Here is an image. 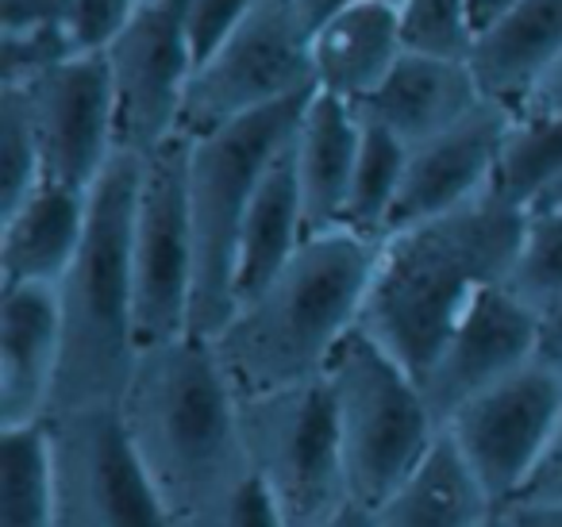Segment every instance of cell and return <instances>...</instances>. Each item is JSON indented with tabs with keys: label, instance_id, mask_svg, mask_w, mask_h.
Segmentation results:
<instances>
[{
	"label": "cell",
	"instance_id": "cell-12",
	"mask_svg": "<svg viewBox=\"0 0 562 527\" xmlns=\"http://www.w3.org/2000/svg\"><path fill=\"white\" fill-rule=\"evenodd\" d=\"M116 97V135L127 155H155L181 135L196 58L186 32V0H139L104 51Z\"/></svg>",
	"mask_w": 562,
	"mask_h": 527
},
{
	"label": "cell",
	"instance_id": "cell-4",
	"mask_svg": "<svg viewBox=\"0 0 562 527\" xmlns=\"http://www.w3.org/2000/svg\"><path fill=\"white\" fill-rule=\"evenodd\" d=\"M143 158L120 150L89 193V227L78 258L58 281L63 370L50 412L116 404L139 362L132 278V216ZM47 412V416H50Z\"/></svg>",
	"mask_w": 562,
	"mask_h": 527
},
{
	"label": "cell",
	"instance_id": "cell-6",
	"mask_svg": "<svg viewBox=\"0 0 562 527\" xmlns=\"http://www.w3.org/2000/svg\"><path fill=\"white\" fill-rule=\"evenodd\" d=\"M324 385L331 396L351 496L374 508L420 462L443 427L424 396L420 378L362 327L339 343Z\"/></svg>",
	"mask_w": 562,
	"mask_h": 527
},
{
	"label": "cell",
	"instance_id": "cell-16",
	"mask_svg": "<svg viewBox=\"0 0 562 527\" xmlns=\"http://www.w3.org/2000/svg\"><path fill=\"white\" fill-rule=\"evenodd\" d=\"M63 370V309L55 285H0V427L40 424Z\"/></svg>",
	"mask_w": 562,
	"mask_h": 527
},
{
	"label": "cell",
	"instance_id": "cell-23",
	"mask_svg": "<svg viewBox=\"0 0 562 527\" xmlns=\"http://www.w3.org/2000/svg\"><path fill=\"white\" fill-rule=\"evenodd\" d=\"M305 243V201H301L297 170H293V150L285 143L281 155L270 162V170H266L262 186H258L255 201H250L247 220H243L239 250H235V304L255 293V289H262Z\"/></svg>",
	"mask_w": 562,
	"mask_h": 527
},
{
	"label": "cell",
	"instance_id": "cell-21",
	"mask_svg": "<svg viewBox=\"0 0 562 527\" xmlns=\"http://www.w3.org/2000/svg\"><path fill=\"white\" fill-rule=\"evenodd\" d=\"M485 101L520 109L562 63V0H520L474 35L467 55Z\"/></svg>",
	"mask_w": 562,
	"mask_h": 527
},
{
	"label": "cell",
	"instance_id": "cell-27",
	"mask_svg": "<svg viewBox=\"0 0 562 527\" xmlns=\"http://www.w3.org/2000/svg\"><path fill=\"white\" fill-rule=\"evenodd\" d=\"M505 285L539 316L562 301V204H543L524 216Z\"/></svg>",
	"mask_w": 562,
	"mask_h": 527
},
{
	"label": "cell",
	"instance_id": "cell-1",
	"mask_svg": "<svg viewBox=\"0 0 562 527\" xmlns=\"http://www.w3.org/2000/svg\"><path fill=\"white\" fill-rule=\"evenodd\" d=\"M120 412L170 508L189 527L255 485L243 401L209 335H178L139 350Z\"/></svg>",
	"mask_w": 562,
	"mask_h": 527
},
{
	"label": "cell",
	"instance_id": "cell-13",
	"mask_svg": "<svg viewBox=\"0 0 562 527\" xmlns=\"http://www.w3.org/2000/svg\"><path fill=\"white\" fill-rule=\"evenodd\" d=\"M20 97L40 147L43 181L93 189L120 155L116 97L101 55H74L27 86H0Z\"/></svg>",
	"mask_w": 562,
	"mask_h": 527
},
{
	"label": "cell",
	"instance_id": "cell-38",
	"mask_svg": "<svg viewBox=\"0 0 562 527\" xmlns=\"http://www.w3.org/2000/svg\"><path fill=\"white\" fill-rule=\"evenodd\" d=\"M297 4V12L305 16V24H308V32H316V27L324 24L328 16H336L339 9H347L351 0H293Z\"/></svg>",
	"mask_w": 562,
	"mask_h": 527
},
{
	"label": "cell",
	"instance_id": "cell-40",
	"mask_svg": "<svg viewBox=\"0 0 562 527\" xmlns=\"http://www.w3.org/2000/svg\"><path fill=\"white\" fill-rule=\"evenodd\" d=\"M321 527H378V519H374V512L367 508V504H347L344 512H336V516L328 519V524H321Z\"/></svg>",
	"mask_w": 562,
	"mask_h": 527
},
{
	"label": "cell",
	"instance_id": "cell-10",
	"mask_svg": "<svg viewBox=\"0 0 562 527\" xmlns=\"http://www.w3.org/2000/svg\"><path fill=\"white\" fill-rule=\"evenodd\" d=\"M132 278L139 347L193 332L196 247L189 220V139L143 158L132 216Z\"/></svg>",
	"mask_w": 562,
	"mask_h": 527
},
{
	"label": "cell",
	"instance_id": "cell-8",
	"mask_svg": "<svg viewBox=\"0 0 562 527\" xmlns=\"http://www.w3.org/2000/svg\"><path fill=\"white\" fill-rule=\"evenodd\" d=\"M243 442L250 470L278 504L285 527H321L355 504L324 378L313 385L247 396Z\"/></svg>",
	"mask_w": 562,
	"mask_h": 527
},
{
	"label": "cell",
	"instance_id": "cell-20",
	"mask_svg": "<svg viewBox=\"0 0 562 527\" xmlns=\"http://www.w3.org/2000/svg\"><path fill=\"white\" fill-rule=\"evenodd\" d=\"M362 116L351 101L316 89L305 101L297 132L290 139L293 170H297L301 201H305L308 235L344 227L347 197H351L355 162H359Z\"/></svg>",
	"mask_w": 562,
	"mask_h": 527
},
{
	"label": "cell",
	"instance_id": "cell-33",
	"mask_svg": "<svg viewBox=\"0 0 562 527\" xmlns=\"http://www.w3.org/2000/svg\"><path fill=\"white\" fill-rule=\"evenodd\" d=\"M516 504H562V427H559V435H554L547 458L539 462L536 478L528 481V489H524Z\"/></svg>",
	"mask_w": 562,
	"mask_h": 527
},
{
	"label": "cell",
	"instance_id": "cell-31",
	"mask_svg": "<svg viewBox=\"0 0 562 527\" xmlns=\"http://www.w3.org/2000/svg\"><path fill=\"white\" fill-rule=\"evenodd\" d=\"M135 9H139V0H70V12H66L63 24L78 55H101L124 32Z\"/></svg>",
	"mask_w": 562,
	"mask_h": 527
},
{
	"label": "cell",
	"instance_id": "cell-19",
	"mask_svg": "<svg viewBox=\"0 0 562 527\" xmlns=\"http://www.w3.org/2000/svg\"><path fill=\"white\" fill-rule=\"evenodd\" d=\"M405 51L397 0H351L308 40L316 89L351 104L367 101Z\"/></svg>",
	"mask_w": 562,
	"mask_h": 527
},
{
	"label": "cell",
	"instance_id": "cell-11",
	"mask_svg": "<svg viewBox=\"0 0 562 527\" xmlns=\"http://www.w3.org/2000/svg\"><path fill=\"white\" fill-rule=\"evenodd\" d=\"M562 427V373L531 358L443 424L501 508H513Z\"/></svg>",
	"mask_w": 562,
	"mask_h": 527
},
{
	"label": "cell",
	"instance_id": "cell-25",
	"mask_svg": "<svg viewBox=\"0 0 562 527\" xmlns=\"http://www.w3.org/2000/svg\"><path fill=\"white\" fill-rule=\"evenodd\" d=\"M362 116V112H359ZM408 147L390 135L382 124L362 116V143H359V162H355L351 197H347V216L344 227L362 239L382 243L390 232L393 204L401 193V178H405Z\"/></svg>",
	"mask_w": 562,
	"mask_h": 527
},
{
	"label": "cell",
	"instance_id": "cell-15",
	"mask_svg": "<svg viewBox=\"0 0 562 527\" xmlns=\"http://www.w3.org/2000/svg\"><path fill=\"white\" fill-rule=\"evenodd\" d=\"M539 347V312H531L513 289H485L470 312L459 319L447 343L439 347L436 362L420 378L424 396L436 412L439 427L482 389L497 385L513 370L528 366Z\"/></svg>",
	"mask_w": 562,
	"mask_h": 527
},
{
	"label": "cell",
	"instance_id": "cell-2",
	"mask_svg": "<svg viewBox=\"0 0 562 527\" xmlns=\"http://www.w3.org/2000/svg\"><path fill=\"white\" fill-rule=\"evenodd\" d=\"M524 216L490 189L447 216L390 232L378 243L359 327L424 378L470 304L508 278Z\"/></svg>",
	"mask_w": 562,
	"mask_h": 527
},
{
	"label": "cell",
	"instance_id": "cell-3",
	"mask_svg": "<svg viewBox=\"0 0 562 527\" xmlns=\"http://www.w3.org/2000/svg\"><path fill=\"white\" fill-rule=\"evenodd\" d=\"M378 243L336 227L308 243L262 289L243 296L212 339L235 393L266 396L313 385L359 327Z\"/></svg>",
	"mask_w": 562,
	"mask_h": 527
},
{
	"label": "cell",
	"instance_id": "cell-39",
	"mask_svg": "<svg viewBox=\"0 0 562 527\" xmlns=\"http://www.w3.org/2000/svg\"><path fill=\"white\" fill-rule=\"evenodd\" d=\"M513 4H520V0H470V16H474V35L482 32V27H490L493 20L501 16V12H508Z\"/></svg>",
	"mask_w": 562,
	"mask_h": 527
},
{
	"label": "cell",
	"instance_id": "cell-36",
	"mask_svg": "<svg viewBox=\"0 0 562 527\" xmlns=\"http://www.w3.org/2000/svg\"><path fill=\"white\" fill-rule=\"evenodd\" d=\"M536 358L562 373V301L539 316V347Z\"/></svg>",
	"mask_w": 562,
	"mask_h": 527
},
{
	"label": "cell",
	"instance_id": "cell-30",
	"mask_svg": "<svg viewBox=\"0 0 562 527\" xmlns=\"http://www.w3.org/2000/svg\"><path fill=\"white\" fill-rule=\"evenodd\" d=\"M43 181L32 124L12 89H0V212L20 204Z\"/></svg>",
	"mask_w": 562,
	"mask_h": 527
},
{
	"label": "cell",
	"instance_id": "cell-32",
	"mask_svg": "<svg viewBox=\"0 0 562 527\" xmlns=\"http://www.w3.org/2000/svg\"><path fill=\"white\" fill-rule=\"evenodd\" d=\"M255 0H186V32L193 58H209L250 12Z\"/></svg>",
	"mask_w": 562,
	"mask_h": 527
},
{
	"label": "cell",
	"instance_id": "cell-37",
	"mask_svg": "<svg viewBox=\"0 0 562 527\" xmlns=\"http://www.w3.org/2000/svg\"><path fill=\"white\" fill-rule=\"evenodd\" d=\"M508 519L513 527H562V504H516Z\"/></svg>",
	"mask_w": 562,
	"mask_h": 527
},
{
	"label": "cell",
	"instance_id": "cell-22",
	"mask_svg": "<svg viewBox=\"0 0 562 527\" xmlns=\"http://www.w3.org/2000/svg\"><path fill=\"white\" fill-rule=\"evenodd\" d=\"M370 512L378 527H485L505 508L470 470L451 435L439 431L420 462Z\"/></svg>",
	"mask_w": 562,
	"mask_h": 527
},
{
	"label": "cell",
	"instance_id": "cell-17",
	"mask_svg": "<svg viewBox=\"0 0 562 527\" xmlns=\"http://www.w3.org/2000/svg\"><path fill=\"white\" fill-rule=\"evenodd\" d=\"M482 101L485 93L477 89L467 58L405 51L390 70V78L355 109L374 124H382L390 135H397L405 147H416V143L467 120Z\"/></svg>",
	"mask_w": 562,
	"mask_h": 527
},
{
	"label": "cell",
	"instance_id": "cell-35",
	"mask_svg": "<svg viewBox=\"0 0 562 527\" xmlns=\"http://www.w3.org/2000/svg\"><path fill=\"white\" fill-rule=\"evenodd\" d=\"M516 116H562V63L531 89V97L516 109Z\"/></svg>",
	"mask_w": 562,
	"mask_h": 527
},
{
	"label": "cell",
	"instance_id": "cell-18",
	"mask_svg": "<svg viewBox=\"0 0 562 527\" xmlns=\"http://www.w3.org/2000/svg\"><path fill=\"white\" fill-rule=\"evenodd\" d=\"M89 193L58 181H40L24 201L0 212V285L63 281L86 239Z\"/></svg>",
	"mask_w": 562,
	"mask_h": 527
},
{
	"label": "cell",
	"instance_id": "cell-14",
	"mask_svg": "<svg viewBox=\"0 0 562 527\" xmlns=\"http://www.w3.org/2000/svg\"><path fill=\"white\" fill-rule=\"evenodd\" d=\"M513 124V109H505L497 101H482L454 127L408 147L405 178H401V193L397 204H393L390 232L447 216V212L490 193Z\"/></svg>",
	"mask_w": 562,
	"mask_h": 527
},
{
	"label": "cell",
	"instance_id": "cell-42",
	"mask_svg": "<svg viewBox=\"0 0 562 527\" xmlns=\"http://www.w3.org/2000/svg\"><path fill=\"white\" fill-rule=\"evenodd\" d=\"M397 4H401V0H397Z\"/></svg>",
	"mask_w": 562,
	"mask_h": 527
},
{
	"label": "cell",
	"instance_id": "cell-41",
	"mask_svg": "<svg viewBox=\"0 0 562 527\" xmlns=\"http://www.w3.org/2000/svg\"><path fill=\"white\" fill-rule=\"evenodd\" d=\"M485 527H513V519H508V512H501V516H497V519H490Z\"/></svg>",
	"mask_w": 562,
	"mask_h": 527
},
{
	"label": "cell",
	"instance_id": "cell-7",
	"mask_svg": "<svg viewBox=\"0 0 562 527\" xmlns=\"http://www.w3.org/2000/svg\"><path fill=\"white\" fill-rule=\"evenodd\" d=\"M305 16L293 0H255L243 24L201 58L181 109V135L220 132L316 93Z\"/></svg>",
	"mask_w": 562,
	"mask_h": 527
},
{
	"label": "cell",
	"instance_id": "cell-28",
	"mask_svg": "<svg viewBox=\"0 0 562 527\" xmlns=\"http://www.w3.org/2000/svg\"><path fill=\"white\" fill-rule=\"evenodd\" d=\"M78 55L63 20L0 27V86H27Z\"/></svg>",
	"mask_w": 562,
	"mask_h": 527
},
{
	"label": "cell",
	"instance_id": "cell-29",
	"mask_svg": "<svg viewBox=\"0 0 562 527\" xmlns=\"http://www.w3.org/2000/svg\"><path fill=\"white\" fill-rule=\"evenodd\" d=\"M405 47L424 55L467 58L474 47L470 0H401Z\"/></svg>",
	"mask_w": 562,
	"mask_h": 527
},
{
	"label": "cell",
	"instance_id": "cell-5",
	"mask_svg": "<svg viewBox=\"0 0 562 527\" xmlns=\"http://www.w3.org/2000/svg\"><path fill=\"white\" fill-rule=\"evenodd\" d=\"M308 97L189 139V220L196 247L193 335H216L235 312V250L243 220L270 162L293 139Z\"/></svg>",
	"mask_w": 562,
	"mask_h": 527
},
{
	"label": "cell",
	"instance_id": "cell-34",
	"mask_svg": "<svg viewBox=\"0 0 562 527\" xmlns=\"http://www.w3.org/2000/svg\"><path fill=\"white\" fill-rule=\"evenodd\" d=\"M66 12H70V0H0V27L66 20Z\"/></svg>",
	"mask_w": 562,
	"mask_h": 527
},
{
	"label": "cell",
	"instance_id": "cell-26",
	"mask_svg": "<svg viewBox=\"0 0 562 527\" xmlns=\"http://www.w3.org/2000/svg\"><path fill=\"white\" fill-rule=\"evenodd\" d=\"M554 186H562V116H516L493 189L528 212Z\"/></svg>",
	"mask_w": 562,
	"mask_h": 527
},
{
	"label": "cell",
	"instance_id": "cell-9",
	"mask_svg": "<svg viewBox=\"0 0 562 527\" xmlns=\"http://www.w3.org/2000/svg\"><path fill=\"white\" fill-rule=\"evenodd\" d=\"M47 431L58 527H173L120 401L50 412Z\"/></svg>",
	"mask_w": 562,
	"mask_h": 527
},
{
	"label": "cell",
	"instance_id": "cell-24",
	"mask_svg": "<svg viewBox=\"0 0 562 527\" xmlns=\"http://www.w3.org/2000/svg\"><path fill=\"white\" fill-rule=\"evenodd\" d=\"M0 527H58L47 419L0 427Z\"/></svg>",
	"mask_w": 562,
	"mask_h": 527
}]
</instances>
